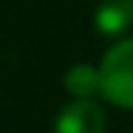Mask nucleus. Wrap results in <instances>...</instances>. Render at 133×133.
Listing matches in <instances>:
<instances>
[{
	"mask_svg": "<svg viewBox=\"0 0 133 133\" xmlns=\"http://www.w3.org/2000/svg\"><path fill=\"white\" fill-rule=\"evenodd\" d=\"M99 96L113 108L133 110V37L116 40L99 59Z\"/></svg>",
	"mask_w": 133,
	"mask_h": 133,
	"instance_id": "f257e3e1",
	"label": "nucleus"
},
{
	"mask_svg": "<svg viewBox=\"0 0 133 133\" xmlns=\"http://www.w3.org/2000/svg\"><path fill=\"white\" fill-rule=\"evenodd\" d=\"M108 113L96 99H71L54 116L51 133H105Z\"/></svg>",
	"mask_w": 133,
	"mask_h": 133,
	"instance_id": "f03ea898",
	"label": "nucleus"
},
{
	"mask_svg": "<svg viewBox=\"0 0 133 133\" xmlns=\"http://www.w3.org/2000/svg\"><path fill=\"white\" fill-rule=\"evenodd\" d=\"M94 28L102 37H125L133 28V0H102L94 11Z\"/></svg>",
	"mask_w": 133,
	"mask_h": 133,
	"instance_id": "7ed1b4c3",
	"label": "nucleus"
},
{
	"mask_svg": "<svg viewBox=\"0 0 133 133\" xmlns=\"http://www.w3.org/2000/svg\"><path fill=\"white\" fill-rule=\"evenodd\" d=\"M62 85L71 94V99H96L99 96V65H91V62L71 65L62 77Z\"/></svg>",
	"mask_w": 133,
	"mask_h": 133,
	"instance_id": "20e7f679",
	"label": "nucleus"
}]
</instances>
